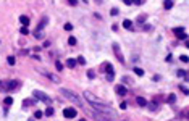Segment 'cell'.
<instances>
[{
    "label": "cell",
    "mask_w": 189,
    "mask_h": 121,
    "mask_svg": "<svg viewBox=\"0 0 189 121\" xmlns=\"http://www.w3.org/2000/svg\"><path fill=\"white\" fill-rule=\"evenodd\" d=\"M21 86V82L19 81H0V90H3V92H12V90H16L18 87Z\"/></svg>",
    "instance_id": "obj_1"
},
{
    "label": "cell",
    "mask_w": 189,
    "mask_h": 121,
    "mask_svg": "<svg viewBox=\"0 0 189 121\" xmlns=\"http://www.w3.org/2000/svg\"><path fill=\"white\" fill-rule=\"evenodd\" d=\"M60 94H62V95H65V98L71 100V102L74 103V105H78V107H82V102H81V98L78 97V95L74 94L73 90H69V89H60Z\"/></svg>",
    "instance_id": "obj_2"
},
{
    "label": "cell",
    "mask_w": 189,
    "mask_h": 121,
    "mask_svg": "<svg viewBox=\"0 0 189 121\" xmlns=\"http://www.w3.org/2000/svg\"><path fill=\"white\" fill-rule=\"evenodd\" d=\"M92 116L95 118L97 121H113L115 120V116H112V115H107V113H99V111H94Z\"/></svg>",
    "instance_id": "obj_3"
},
{
    "label": "cell",
    "mask_w": 189,
    "mask_h": 121,
    "mask_svg": "<svg viewBox=\"0 0 189 121\" xmlns=\"http://www.w3.org/2000/svg\"><path fill=\"white\" fill-rule=\"evenodd\" d=\"M32 95H34V98H37V100H42V102H45V103H50V102H52V98L49 97L47 94L40 92V90H34V92H32Z\"/></svg>",
    "instance_id": "obj_4"
},
{
    "label": "cell",
    "mask_w": 189,
    "mask_h": 121,
    "mask_svg": "<svg viewBox=\"0 0 189 121\" xmlns=\"http://www.w3.org/2000/svg\"><path fill=\"white\" fill-rule=\"evenodd\" d=\"M112 48H113V52H115V55H116V58H118V61L124 65V57H123V53H121L120 45H118V44L115 42V44H112Z\"/></svg>",
    "instance_id": "obj_5"
},
{
    "label": "cell",
    "mask_w": 189,
    "mask_h": 121,
    "mask_svg": "<svg viewBox=\"0 0 189 121\" xmlns=\"http://www.w3.org/2000/svg\"><path fill=\"white\" fill-rule=\"evenodd\" d=\"M173 31H175V34H176L178 39H181V40H186V39H188V34L184 32V29H183V27H175Z\"/></svg>",
    "instance_id": "obj_6"
},
{
    "label": "cell",
    "mask_w": 189,
    "mask_h": 121,
    "mask_svg": "<svg viewBox=\"0 0 189 121\" xmlns=\"http://www.w3.org/2000/svg\"><path fill=\"white\" fill-rule=\"evenodd\" d=\"M39 73L40 74H44V76H45V78H49L50 79V81H54V82H60V78H58V76H55V74H52V73H47V71H44V70H39Z\"/></svg>",
    "instance_id": "obj_7"
},
{
    "label": "cell",
    "mask_w": 189,
    "mask_h": 121,
    "mask_svg": "<svg viewBox=\"0 0 189 121\" xmlns=\"http://www.w3.org/2000/svg\"><path fill=\"white\" fill-rule=\"evenodd\" d=\"M76 115H78L76 108H65L63 110V116L65 118H74Z\"/></svg>",
    "instance_id": "obj_8"
},
{
    "label": "cell",
    "mask_w": 189,
    "mask_h": 121,
    "mask_svg": "<svg viewBox=\"0 0 189 121\" xmlns=\"http://www.w3.org/2000/svg\"><path fill=\"white\" fill-rule=\"evenodd\" d=\"M115 92H116L118 95H126V94H128V89H126L124 86H121V84H120V86H116V87H115Z\"/></svg>",
    "instance_id": "obj_9"
},
{
    "label": "cell",
    "mask_w": 189,
    "mask_h": 121,
    "mask_svg": "<svg viewBox=\"0 0 189 121\" xmlns=\"http://www.w3.org/2000/svg\"><path fill=\"white\" fill-rule=\"evenodd\" d=\"M19 21H21V24H23L24 27H27V24L31 23V20H29L26 15H21V16H19Z\"/></svg>",
    "instance_id": "obj_10"
},
{
    "label": "cell",
    "mask_w": 189,
    "mask_h": 121,
    "mask_svg": "<svg viewBox=\"0 0 189 121\" xmlns=\"http://www.w3.org/2000/svg\"><path fill=\"white\" fill-rule=\"evenodd\" d=\"M136 103H137L139 107H147V103H149V102H147L144 97H137V98H136Z\"/></svg>",
    "instance_id": "obj_11"
},
{
    "label": "cell",
    "mask_w": 189,
    "mask_h": 121,
    "mask_svg": "<svg viewBox=\"0 0 189 121\" xmlns=\"http://www.w3.org/2000/svg\"><path fill=\"white\" fill-rule=\"evenodd\" d=\"M76 60H74V58H68V60H66V66H68L69 68V70H73V68L74 66H76Z\"/></svg>",
    "instance_id": "obj_12"
},
{
    "label": "cell",
    "mask_w": 189,
    "mask_h": 121,
    "mask_svg": "<svg viewBox=\"0 0 189 121\" xmlns=\"http://www.w3.org/2000/svg\"><path fill=\"white\" fill-rule=\"evenodd\" d=\"M123 27H124V29H129V31H133V21H131V20H124V21H123Z\"/></svg>",
    "instance_id": "obj_13"
},
{
    "label": "cell",
    "mask_w": 189,
    "mask_h": 121,
    "mask_svg": "<svg viewBox=\"0 0 189 121\" xmlns=\"http://www.w3.org/2000/svg\"><path fill=\"white\" fill-rule=\"evenodd\" d=\"M173 5H175V2H171V0H165V2H163V8H165V10H171Z\"/></svg>",
    "instance_id": "obj_14"
},
{
    "label": "cell",
    "mask_w": 189,
    "mask_h": 121,
    "mask_svg": "<svg viewBox=\"0 0 189 121\" xmlns=\"http://www.w3.org/2000/svg\"><path fill=\"white\" fill-rule=\"evenodd\" d=\"M36 103V98H26V100L23 102V107L26 108V107H29V105H34Z\"/></svg>",
    "instance_id": "obj_15"
},
{
    "label": "cell",
    "mask_w": 189,
    "mask_h": 121,
    "mask_svg": "<svg viewBox=\"0 0 189 121\" xmlns=\"http://www.w3.org/2000/svg\"><path fill=\"white\" fill-rule=\"evenodd\" d=\"M104 68H105V71H107L108 74H115L113 73V66L110 65V63H104Z\"/></svg>",
    "instance_id": "obj_16"
},
{
    "label": "cell",
    "mask_w": 189,
    "mask_h": 121,
    "mask_svg": "<svg viewBox=\"0 0 189 121\" xmlns=\"http://www.w3.org/2000/svg\"><path fill=\"white\" fill-rule=\"evenodd\" d=\"M134 73L137 74V76H144V70H142V68H137V66H136L134 68Z\"/></svg>",
    "instance_id": "obj_17"
},
{
    "label": "cell",
    "mask_w": 189,
    "mask_h": 121,
    "mask_svg": "<svg viewBox=\"0 0 189 121\" xmlns=\"http://www.w3.org/2000/svg\"><path fill=\"white\" fill-rule=\"evenodd\" d=\"M7 61H8V65H10V66H13V65L16 63V60H15V57H8Z\"/></svg>",
    "instance_id": "obj_18"
},
{
    "label": "cell",
    "mask_w": 189,
    "mask_h": 121,
    "mask_svg": "<svg viewBox=\"0 0 189 121\" xmlns=\"http://www.w3.org/2000/svg\"><path fill=\"white\" fill-rule=\"evenodd\" d=\"M3 103H5V105H12V103H13V98L12 97H5L3 98Z\"/></svg>",
    "instance_id": "obj_19"
},
{
    "label": "cell",
    "mask_w": 189,
    "mask_h": 121,
    "mask_svg": "<svg viewBox=\"0 0 189 121\" xmlns=\"http://www.w3.org/2000/svg\"><path fill=\"white\" fill-rule=\"evenodd\" d=\"M55 66H57L58 71H62V70H63V65H62V61H60V60H57V61H55Z\"/></svg>",
    "instance_id": "obj_20"
},
{
    "label": "cell",
    "mask_w": 189,
    "mask_h": 121,
    "mask_svg": "<svg viewBox=\"0 0 189 121\" xmlns=\"http://www.w3.org/2000/svg\"><path fill=\"white\" fill-rule=\"evenodd\" d=\"M19 32H21V34H23V36H26V34H29V29H27V27H24V26H21V29H19Z\"/></svg>",
    "instance_id": "obj_21"
},
{
    "label": "cell",
    "mask_w": 189,
    "mask_h": 121,
    "mask_svg": "<svg viewBox=\"0 0 189 121\" xmlns=\"http://www.w3.org/2000/svg\"><path fill=\"white\" fill-rule=\"evenodd\" d=\"M34 37H36V39H42V37H44V32H42V31L34 32Z\"/></svg>",
    "instance_id": "obj_22"
},
{
    "label": "cell",
    "mask_w": 189,
    "mask_h": 121,
    "mask_svg": "<svg viewBox=\"0 0 189 121\" xmlns=\"http://www.w3.org/2000/svg\"><path fill=\"white\" fill-rule=\"evenodd\" d=\"M42 111H40V110H37V111H36V113H34V118H36V120H40V118H42Z\"/></svg>",
    "instance_id": "obj_23"
},
{
    "label": "cell",
    "mask_w": 189,
    "mask_h": 121,
    "mask_svg": "<svg viewBox=\"0 0 189 121\" xmlns=\"http://www.w3.org/2000/svg\"><path fill=\"white\" fill-rule=\"evenodd\" d=\"M68 44H69V45H76V37H73V36H71V37L68 39Z\"/></svg>",
    "instance_id": "obj_24"
},
{
    "label": "cell",
    "mask_w": 189,
    "mask_h": 121,
    "mask_svg": "<svg viewBox=\"0 0 189 121\" xmlns=\"http://www.w3.org/2000/svg\"><path fill=\"white\" fill-rule=\"evenodd\" d=\"M45 115H47V116H52V115H54V108H52V107H49V108L45 110Z\"/></svg>",
    "instance_id": "obj_25"
},
{
    "label": "cell",
    "mask_w": 189,
    "mask_h": 121,
    "mask_svg": "<svg viewBox=\"0 0 189 121\" xmlns=\"http://www.w3.org/2000/svg\"><path fill=\"white\" fill-rule=\"evenodd\" d=\"M179 89H181V92H183V94L189 95V89H188V87H184V86H179Z\"/></svg>",
    "instance_id": "obj_26"
},
{
    "label": "cell",
    "mask_w": 189,
    "mask_h": 121,
    "mask_svg": "<svg viewBox=\"0 0 189 121\" xmlns=\"http://www.w3.org/2000/svg\"><path fill=\"white\" fill-rule=\"evenodd\" d=\"M175 100H176V95H175V94H170V97H168V102H170V103H175Z\"/></svg>",
    "instance_id": "obj_27"
},
{
    "label": "cell",
    "mask_w": 189,
    "mask_h": 121,
    "mask_svg": "<svg viewBox=\"0 0 189 121\" xmlns=\"http://www.w3.org/2000/svg\"><path fill=\"white\" fill-rule=\"evenodd\" d=\"M65 31H73V24H71V23H66L65 24Z\"/></svg>",
    "instance_id": "obj_28"
},
{
    "label": "cell",
    "mask_w": 189,
    "mask_h": 121,
    "mask_svg": "<svg viewBox=\"0 0 189 121\" xmlns=\"http://www.w3.org/2000/svg\"><path fill=\"white\" fill-rule=\"evenodd\" d=\"M179 58H181V61H183V63H189V57H186V55H181Z\"/></svg>",
    "instance_id": "obj_29"
},
{
    "label": "cell",
    "mask_w": 189,
    "mask_h": 121,
    "mask_svg": "<svg viewBox=\"0 0 189 121\" xmlns=\"http://www.w3.org/2000/svg\"><path fill=\"white\" fill-rule=\"evenodd\" d=\"M76 61L79 63V65H86V60H84V57H79V58H78Z\"/></svg>",
    "instance_id": "obj_30"
},
{
    "label": "cell",
    "mask_w": 189,
    "mask_h": 121,
    "mask_svg": "<svg viewBox=\"0 0 189 121\" xmlns=\"http://www.w3.org/2000/svg\"><path fill=\"white\" fill-rule=\"evenodd\" d=\"M147 107H150L152 111H155V110H157V103H147Z\"/></svg>",
    "instance_id": "obj_31"
},
{
    "label": "cell",
    "mask_w": 189,
    "mask_h": 121,
    "mask_svg": "<svg viewBox=\"0 0 189 121\" xmlns=\"http://www.w3.org/2000/svg\"><path fill=\"white\" fill-rule=\"evenodd\" d=\"M110 15H112V16L118 15V8H112V10H110Z\"/></svg>",
    "instance_id": "obj_32"
},
{
    "label": "cell",
    "mask_w": 189,
    "mask_h": 121,
    "mask_svg": "<svg viewBox=\"0 0 189 121\" xmlns=\"http://www.w3.org/2000/svg\"><path fill=\"white\" fill-rule=\"evenodd\" d=\"M87 76H89L91 79H92V78H95V73H94V71H89V73H87Z\"/></svg>",
    "instance_id": "obj_33"
},
{
    "label": "cell",
    "mask_w": 189,
    "mask_h": 121,
    "mask_svg": "<svg viewBox=\"0 0 189 121\" xmlns=\"http://www.w3.org/2000/svg\"><path fill=\"white\" fill-rule=\"evenodd\" d=\"M113 78H115V74H107V81H113Z\"/></svg>",
    "instance_id": "obj_34"
},
{
    "label": "cell",
    "mask_w": 189,
    "mask_h": 121,
    "mask_svg": "<svg viewBox=\"0 0 189 121\" xmlns=\"http://www.w3.org/2000/svg\"><path fill=\"white\" fill-rule=\"evenodd\" d=\"M178 76H181V78H183V76H186V73L183 70H178Z\"/></svg>",
    "instance_id": "obj_35"
},
{
    "label": "cell",
    "mask_w": 189,
    "mask_h": 121,
    "mask_svg": "<svg viewBox=\"0 0 189 121\" xmlns=\"http://www.w3.org/2000/svg\"><path fill=\"white\" fill-rule=\"evenodd\" d=\"M120 108L126 110V108H128V103H126V102H123V103H121V105H120Z\"/></svg>",
    "instance_id": "obj_36"
},
{
    "label": "cell",
    "mask_w": 189,
    "mask_h": 121,
    "mask_svg": "<svg viewBox=\"0 0 189 121\" xmlns=\"http://www.w3.org/2000/svg\"><path fill=\"white\" fill-rule=\"evenodd\" d=\"M137 21H139V23H144V21H146V16H139Z\"/></svg>",
    "instance_id": "obj_37"
},
{
    "label": "cell",
    "mask_w": 189,
    "mask_h": 121,
    "mask_svg": "<svg viewBox=\"0 0 189 121\" xmlns=\"http://www.w3.org/2000/svg\"><path fill=\"white\" fill-rule=\"evenodd\" d=\"M123 3H124V5H133L134 2H131V0H123Z\"/></svg>",
    "instance_id": "obj_38"
},
{
    "label": "cell",
    "mask_w": 189,
    "mask_h": 121,
    "mask_svg": "<svg viewBox=\"0 0 189 121\" xmlns=\"http://www.w3.org/2000/svg\"><path fill=\"white\" fill-rule=\"evenodd\" d=\"M184 116H188V118H189V108H188V110L184 111Z\"/></svg>",
    "instance_id": "obj_39"
},
{
    "label": "cell",
    "mask_w": 189,
    "mask_h": 121,
    "mask_svg": "<svg viewBox=\"0 0 189 121\" xmlns=\"http://www.w3.org/2000/svg\"><path fill=\"white\" fill-rule=\"evenodd\" d=\"M186 47H188V48H189V40H188V42H186Z\"/></svg>",
    "instance_id": "obj_40"
},
{
    "label": "cell",
    "mask_w": 189,
    "mask_h": 121,
    "mask_svg": "<svg viewBox=\"0 0 189 121\" xmlns=\"http://www.w3.org/2000/svg\"><path fill=\"white\" fill-rule=\"evenodd\" d=\"M79 121H86V120H79Z\"/></svg>",
    "instance_id": "obj_41"
}]
</instances>
